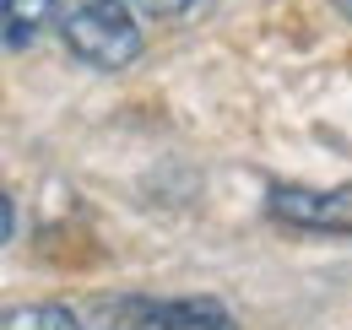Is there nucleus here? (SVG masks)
<instances>
[{"instance_id":"obj_7","label":"nucleus","mask_w":352,"mask_h":330,"mask_svg":"<svg viewBox=\"0 0 352 330\" xmlns=\"http://www.w3.org/2000/svg\"><path fill=\"white\" fill-rule=\"evenodd\" d=\"M135 6H146V11H163V16H168V11H184L190 0H135Z\"/></svg>"},{"instance_id":"obj_8","label":"nucleus","mask_w":352,"mask_h":330,"mask_svg":"<svg viewBox=\"0 0 352 330\" xmlns=\"http://www.w3.org/2000/svg\"><path fill=\"white\" fill-rule=\"evenodd\" d=\"M331 6H336V11H347V16H352V0H331Z\"/></svg>"},{"instance_id":"obj_4","label":"nucleus","mask_w":352,"mask_h":330,"mask_svg":"<svg viewBox=\"0 0 352 330\" xmlns=\"http://www.w3.org/2000/svg\"><path fill=\"white\" fill-rule=\"evenodd\" d=\"M54 28V0H0V43L28 49Z\"/></svg>"},{"instance_id":"obj_2","label":"nucleus","mask_w":352,"mask_h":330,"mask_svg":"<svg viewBox=\"0 0 352 330\" xmlns=\"http://www.w3.org/2000/svg\"><path fill=\"white\" fill-rule=\"evenodd\" d=\"M265 206L287 228H309V233H352V184L336 190H314V184H271Z\"/></svg>"},{"instance_id":"obj_6","label":"nucleus","mask_w":352,"mask_h":330,"mask_svg":"<svg viewBox=\"0 0 352 330\" xmlns=\"http://www.w3.org/2000/svg\"><path fill=\"white\" fill-rule=\"evenodd\" d=\"M11 228H16V211H11V201H6V195H0V244H6V239H11Z\"/></svg>"},{"instance_id":"obj_1","label":"nucleus","mask_w":352,"mask_h":330,"mask_svg":"<svg viewBox=\"0 0 352 330\" xmlns=\"http://www.w3.org/2000/svg\"><path fill=\"white\" fill-rule=\"evenodd\" d=\"M54 33L92 71H125L146 49L131 0H54Z\"/></svg>"},{"instance_id":"obj_5","label":"nucleus","mask_w":352,"mask_h":330,"mask_svg":"<svg viewBox=\"0 0 352 330\" xmlns=\"http://www.w3.org/2000/svg\"><path fill=\"white\" fill-rule=\"evenodd\" d=\"M0 330H87L65 303H11L0 309Z\"/></svg>"},{"instance_id":"obj_3","label":"nucleus","mask_w":352,"mask_h":330,"mask_svg":"<svg viewBox=\"0 0 352 330\" xmlns=\"http://www.w3.org/2000/svg\"><path fill=\"white\" fill-rule=\"evenodd\" d=\"M109 330H239L217 298H168V303H120Z\"/></svg>"}]
</instances>
